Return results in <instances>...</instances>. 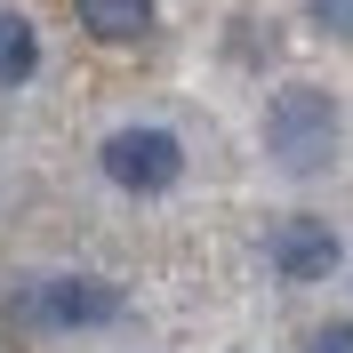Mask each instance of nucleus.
<instances>
[{
	"instance_id": "nucleus-7",
	"label": "nucleus",
	"mask_w": 353,
	"mask_h": 353,
	"mask_svg": "<svg viewBox=\"0 0 353 353\" xmlns=\"http://www.w3.org/2000/svg\"><path fill=\"white\" fill-rule=\"evenodd\" d=\"M305 8H313V24H321V32L353 41V0H305Z\"/></svg>"
},
{
	"instance_id": "nucleus-2",
	"label": "nucleus",
	"mask_w": 353,
	"mask_h": 353,
	"mask_svg": "<svg viewBox=\"0 0 353 353\" xmlns=\"http://www.w3.org/2000/svg\"><path fill=\"white\" fill-rule=\"evenodd\" d=\"M97 161H105V176L121 193H169L176 176H185V145L169 129H112Z\"/></svg>"
},
{
	"instance_id": "nucleus-5",
	"label": "nucleus",
	"mask_w": 353,
	"mask_h": 353,
	"mask_svg": "<svg viewBox=\"0 0 353 353\" xmlns=\"http://www.w3.org/2000/svg\"><path fill=\"white\" fill-rule=\"evenodd\" d=\"M72 8H81V32H97L112 48H129V41L153 32V0H72Z\"/></svg>"
},
{
	"instance_id": "nucleus-8",
	"label": "nucleus",
	"mask_w": 353,
	"mask_h": 353,
	"mask_svg": "<svg viewBox=\"0 0 353 353\" xmlns=\"http://www.w3.org/2000/svg\"><path fill=\"white\" fill-rule=\"evenodd\" d=\"M305 353H353V321H321L305 337Z\"/></svg>"
},
{
	"instance_id": "nucleus-1",
	"label": "nucleus",
	"mask_w": 353,
	"mask_h": 353,
	"mask_svg": "<svg viewBox=\"0 0 353 353\" xmlns=\"http://www.w3.org/2000/svg\"><path fill=\"white\" fill-rule=\"evenodd\" d=\"M337 97L330 88H313V81H289L273 88V105H265V153L281 161L289 176H321L337 161Z\"/></svg>"
},
{
	"instance_id": "nucleus-3",
	"label": "nucleus",
	"mask_w": 353,
	"mask_h": 353,
	"mask_svg": "<svg viewBox=\"0 0 353 353\" xmlns=\"http://www.w3.org/2000/svg\"><path fill=\"white\" fill-rule=\"evenodd\" d=\"M265 257H273V273H289V281H330L337 273V233L321 217H281L265 233Z\"/></svg>"
},
{
	"instance_id": "nucleus-6",
	"label": "nucleus",
	"mask_w": 353,
	"mask_h": 353,
	"mask_svg": "<svg viewBox=\"0 0 353 353\" xmlns=\"http://www.w3.org/2000/svg\"><path fill=\"white\" fill-rule=\"evenodd\" d=\"M32 72H41V32L17 8H0V88H24Z\"/></svg>"
},
{
	"instance_id": "nucleus-4",
	"label": "nucleus",
	"mask_w": 353,
	"mask_h": 353,
	"mask_svg": "<svg viewBox=\"0 0 353 353\" xmlns=\"http://www.w3.org/2000/svg\"><path fill=\"white\" fill-rule=\"evenodd\" d=\"M129 313V297L112 281H88V273H65V281L41 289V321L48 330H105V321H121Z\"/></svg>"
}]
</instances>
